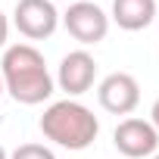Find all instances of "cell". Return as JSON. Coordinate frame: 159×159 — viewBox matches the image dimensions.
I'll return each mask as SVG.
<instances>
[{
    "label": "cell",
    "mask_w": 159,
    "mask_h": 159,
    "mask_svg": "<svg viewBox=\"0 0 159 159\" xmlns=\"http://www.w3.org/2000/svg\"><path fill=\"white\" fill-rule=\"evenodd\" d=\"M0 81L3 91L25 106H38L53 97V75L47 69L44 53L34 44H13L3 50L0 59Z\"/></svg>",
    "instance_id": "cell-1"
},
{
    "label": "cell",
    "mask_w": 159,
    "mask_h": 159,
    "mask_svg": "<svg viewBox=\"0 0 159 159\" xmlns=\"http://www.w3.org/2000/svg\"><path fill=\"white\" fill-rule=\"evenodd\" d=\"M38 125L41 134L62 150H88L100 134V119L94 116V109H88L72 97L50 103Z\"/></svg>",
    "instance_id": "cell-2"
},
{
    "label": "cell",
    "mask_w": 159,
    "mask_h": 159,
    "mask_svg": "<svg viewBox=\"0 0 159 159\" xmlns=\"http://www.w3.org/2000/svg\"><path fill=\"white\" fill-rule=\"evenodd\" d=\"M59 19H62L66 31H69L78 44H84V47L100 44V41L109 34V16H106L97 3H91V0H72L69 10H66Z\"/></svg>",
    "instance_id": "cell-3"
},
{
    "label": "cell",
    "mask_w": 159,
    "mask_h": 159,
    "mask_svg": "<svg viewBox=\"0 0 159 159\" xmlns=\"http://www.w3.org/2000/svg\"><path fill=\"white\" fill-rule=\"evenodd\" d=\"M13 25L19 28L22 38L28 41H44L56 31L59 13L53 7V0H19L13 10Z\"/></svg>",
    "instance_id": "cell-4"
},
{
    "label": "cell",
    "mask_w": 159,
    "mask_h": 159,
    "mask_svg": "<svg viewBox=\"0 0 159 159\" xmlns=\"http://www.w3.org/2000/svg\"><path fill=\"white\" fill-rule=\"evenodd\" d=\"M112 143L125 159H147V156H156L159 131L147 119H122L112 131Z\"/></svg>",
    "instance_id": "cell-5"
},
{
    "label": "cell",
    "mask_w": 159,
    "mask_h": 159,
    "mask_svg": "<svg viewBox=\"0 0 159 159\" xmlns=\"http://www.w3.org/2000/svg\"><path fill=\"white\" fill-rule=\"evenodd\" d=\"M97 100H100V106L106 112L128 116L140 103V84H137V78L128 75V72H109L97 84Z\"/></svg>",
    "instance_id": "cell-6"
},
{
    "label": "cell",
    "mask_w": 159,
    "mask_h": 159,
    "mask_svg": "<svg viewBox=\"0 0 159 159\" xmlns=\"http://www.w3.org/2000/svg\"><path fill=\"white\" fill-rule=\"evenodd\" d=\"M97 78V59L88 50H72L62 56L59 69H56V84L59 91H66L69 97H81L94 88Z\"/></svg>",
    "instance_id": "cell-7"
},
{
    "label": "cell",
    "mask_w": 159,
    "mask_h": 159,
    "mask_svg": "<svg viewBox=\"0 0 159 159\" xmlns=\"http://www.w3.org/2000/svg\"><path fill=\"white\" fill-rule=\"evenodd\" d=\"M156 19V0H112V22L122 31H143Z\"/></svg>",
    "instance_id": "cell-8"
},
{
    "label": "cell",
    "mask_w": 159,
    "mask_h": 159,
    "mask_svg": "<svg viewBox=\"0 0 159 159\" xmlns=\"http://www.w3.org/2000/svg\"><path fill=\"white\" fill-rule=\"evenodd\" d=\"M10 159H56V156L44 143H22V147H16L10 153Z\"/></svg>",
    "instance_id": "cell-9"
},
{
    "label": "cell",
    "mask_w": 159,
    "mask_h": 159,
    "mask_svg": "<svg viewBox=\"0 0 159 159\" xmlns=\"http://www.w3.org/2000/svg\"><path fill=\"white\" fill-rule=\"evenodd\" d=\"M7 38H10V22H7L3 13H0V50L7 47Z\"/></svg>",
    "instance_id": "cell-10"
},
{
    "label": "cell",
    "mask_w": 159,
    "mask_h": 159,
    "mask_svg": "<svg viewBox=\"0 0 159 159\" xmlns=\"http://www.w3.org/2000/svg\"><path fill=\"white\" fill-rule=\"evenodd\" d=\"M150 125L159 131V97H156V103H153V109H150Z\"/></svg>",
    "instance_id": "cell-11"
},
{
    "label": "cell",
    "mask_w": 159,
    "mask_h": 159,
    "mask_svg": "<svg viewBox=\"0 0 159 159\" xmlns=\"http://www.w3.org/2000/svg\"><path fill=\"white\" fill-rule=\"evenodd\" d=\"M0 159H10V153L3 150V143H0Z\"/></svg>",
    "instance_id": "cell-12"
},
{
    "label": "cell",
    "mask_w": 159,
    "mask_h": 159,
    "mask_svg": "<svg viewBox=\"0 0 159 159\" xmlns=\"http://www.w3.org/2000/svg\"><path fill=\"white\" fill-rule=\"evenodd\" d=\"M0 97H3V81H0Z\"/></svg>",
    "instance_id": "cell-13"
},
{
    "label": "cell",
    "mask_w": 159,
    "mask_h": 159,
    "mask_svg": "<svg viewBox=\"0 0 159 159\" xmlns=\"http://www.w3.org/2000/svg\"><path fill=\"white\" fill-rule=\"evenodd\" d=\"M150 159H159V153H156V156H150Z\"/></svg>",
    "instance_id": "cell-14"
},
{
    "label": "cell",
    "mask_w": 159,
    "mask_h": 159,
    "mask_svg": "<svg viewBox=\"0 0 159 159\" xmlns=\"http://www.w3.org/2000/svg\"><path fill=\"white\" fill-rule=\"evenodd\" d=\"M66 3H69V0H66Z\"/></svg>",
    "instance_id": "cell-15"
}]
</instances>
